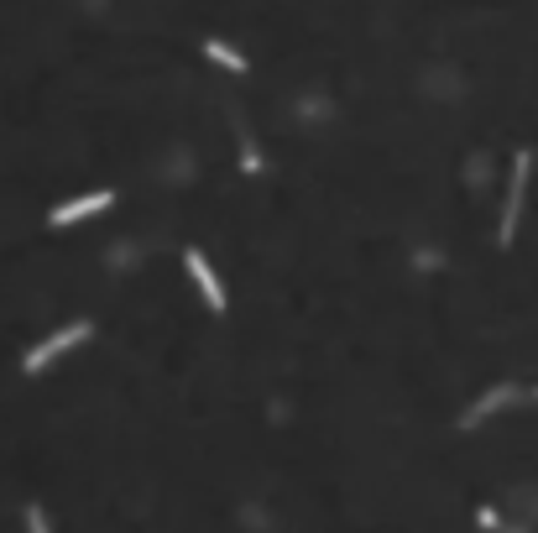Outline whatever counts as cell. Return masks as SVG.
Masks as SVG:
<instances>
[{
	"instance_id": "cell-1",
	"label": "cell",
	"mask_w": 538,
	"mask_h": 533,
	"mask_svg": "<svg viewBox=\"0 0 538 533\" xmlns=\"http://www.w3.org/2000/svg\"><path fill=\"white\" fill-rule=\"evenodd\" d=\"M528 178H533V157L518 152L512 157V178H507V204H502V220H497V241L502 246L518 241V220H523V204H528Z\"/></svg>"
},
{
	"instance_id": "cell-2",
	"label": "cell",
	"mask_w": 538,
	"mask_h": 533,
	"mask_svg": "<svg viewBox=\"0 0 538 533\" xmlns=\"http://www.w3.org/2000/svg\"><path fill=\"white\" fill-rule=\"evenodd\" d=\"M79 340H89V319H74V324H63L58 335H48V340H37L27 356H21V372L27 377H37V372H48V366L63 356V351H74Z\"/></svg>"
},
{
	"instance_id": "cell-6",
	"label": "cell",
	"mask_w": 538,
	"mask_h": 533,
	"mask_svg": "<svg viewBox=\"0 0 538 533\" xmlns=\"http://www.w3.org/2000/svg\"><path fill=\"white\" fill-rule=\"evenodd\" d=\"M204 58H209V63H220V68H230V74H246V58H241L236 48H225L220 37H209V42H204Z\"/></svg>"
},
{
	"instance_id": "cell-7",
	"label": "cell",
	"mask_w": 538,
	"mask_h": 533,
	"mask_svg": "<svg viewBox=\"0 0 538 533\" xmlns=\"http://www.w3.org/2000/svg\"><path fill=\"white\" fill-rule=\"evenodd\" d=\"M27 533H53V528H48V513H42L37 502H27Z\"/></svg>"
},
{
	"instance_id": "cell-5",
	"label": "cell",
	"mask_w": 538,
	"mask_h": 533,
	"mask_svg": "<svg viewBox=\"0 0 538 533\" xmlns=\"http://www.w3.org/2000/svg\"><path fill=\"white\" fill-rule=\"evenodd\" d=\"M115 204V189H95V194H79V199H68V204H53V215H48V225H79V220H89V215H100V210H110Z\"/></svg>"
},
{
	"instance_id": "cell-3",
	"label": "cell",
	"mask_w": 538,
	"mask_h": 533,
	"mask_svg": "<svg viewBox=\"0 0 538 533\" xmlns=\"http://www.w3.org/2000/svg\"><path fill=\"white\" fill-rule=\"evenodd\" d=\"M183 267H189V277H194V288L204 293V304H209V314H225V288H220V277H215V267H209V257L199 246H189L183 251Z\"/></svg>"
},
{
	"instance_id": "cell-4",
	"label": "cell",
	"mask_w": 538,
	"mask_h": 533,
	"mask_svg": "<svg viewBox=\"0 0 538 533\" xmlns=\"http://www.w3.org/2000/svg\"><path fill=\"white\" fill-rule=\"evenodd\" d=\"M523 398H538V392H528V387H518V382H502V387H491L486 398H476L471 408H465L460 429H476V424H481V419H491L497 408H507V403H523Z\"/></svg>"
}]
</instances>
